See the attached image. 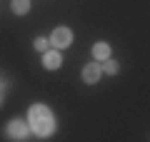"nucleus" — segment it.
I'll return each mask as SVG.
<instances>
[{
    "label": "nucleus",
    "instance_id": "obj_9",
    "mask_svg": "<svg viewBox=\"0 0 150 142\" xmlns=\"http://www.w3.org/2000/svg\"><path fill=\"white\" fill-rule=\"evenodd\" d=\"M48 47H50V40H45V37H38V40H35V50H38V53H45Z\"/></svg>",
    "mask_w": 150,
    "mask_h": 142
},
{
    "label": "nucleus",
    "instance_id": "obj_8",
    "mask_svg": "<svg viewBox=\"0 0 150 142\" xmlns=\"http://www.w3.org/2000/svg\"><path fill=\"white\" fill-rule=\"evenodd\" d=\"M103 63H105V65H103L100 70H105L108 75H118V70H120V65L115 63V60H110V58H108V60H103Z\"/></svg>",
    "mask_w": 150,
    "mask_h": 142
},
{
    "label": "nucleus",
    "instance_id": "obj_3",
    "mask_svg": "<svg viewBox=\"0 0 150 142\" xmlns=\"http://www.w3.org/2000/svg\"><path fill=\"white\" fill-rule=\"evenodd\" d=\"M8 135H10V140H25V137H28L25 120H13L10 125H8Z\"/></svg>",
    "mask_w": 150,
    "mask_h": 142
},
{
    "label": "nucleus",
    "instance_id": "obj_2",
    "mask_svg": "<svg viewBox=\"0 0 150 142\" xmlns=\"http://www.w3.org/2000/svg\"><path fill=\"white\" fill-rule=\"evenodd\" d=\"M70 42H73V30H70V27H55L53 35H50V45H55L58 50L68 47Z\"/></svg>",
    "mask_w": 150,
    "mask_h": 142
},
{
    "label": "nucleus",
    "instance_id": "obj_5",
    "mask_svg": "<svg viewBox=\"0 0 150 142\" xmlns=\"http://www.w3.org/2000/svg\"><path fill=\"white\" fill-rule=\"evenodd\" d=\"M60 63H63V58H60L58 50H45L43 53V67L45 70H58Z\"/></svg>",
    "mask_w": 150,
    "mask_h": 142
},
{
    "label": "nucleus",
    "instance_id": "obj_7",
    "mask_svg": "<svg viewBox=\"0 0 150 142\" xmlns=\"http://www.w3.org/2000/svg\"><path fill=\"white\" fill-rule=\"evenodd\" d=\"M10 8H13L15 15H28V10H30V0H13Z\"/></svg>",
    "mask_w": 150,
    "mask_h": 142
},
{
    "label": "nucleus",
    "instance_id": "obj_4",
    "mask_svg": "<svg viewBox=\"0 0 150 142\" xmlns=\"http://www.w3.org/2000/svg\"><path fill=\"white\" fill-rule=\"evenodd\" d=\"M100 72H103V70H100L98 63H88L85 67H83V80H85L88 85H95L98 80H100Z\"/></svg>",
    "mask_w": 150,
    "mask_h": 142
},
{
    "label": "nucleus",
    "instance_id": "obj_6",
    "mask_svg": "<svg viewBox=\"0 0 150 142\" xmlns=\"http://www.w3.org/2000/svg\"><path fill=\"white\" fill-rule=\"evenodd\" d=\"M93 58L95 60H108L110 58V45H108V42H95V45H93Z\"/></svg>",
    "mask_w": 150,
    "mask_h": 142
},
{
    "label": "nucleus",
    "instance_id": "obj_1",
    "mask_svg": "<svg viewBox=\"0 0 150 142\" xmlns=\"http://www.w3.org/2000/svg\"><path fill=\"white\" fill-rule=\"evenodd\" d=\"M28 127H30L33 135H38V137L53 135V130H55V117H53V112H50L45 105H33L30 112H28Z\"/></svg>",
    "mask_w": 150,
    "mask_h": 142
},
{
    "label": "nucleus",
    "instance_id": "obj_10",
    "mask_svg": "<svg viewBox=\"0 0 150 142\" xmlns=\"http://www.w3.org/2000/svg\"><path fill=\"white\" fill-rule=\"evenodd\" d=\"M0 100H3V97H0Z\"/></svg>",
    "mask_w": 150,
    "mask_h": 142
}]
</instances>
